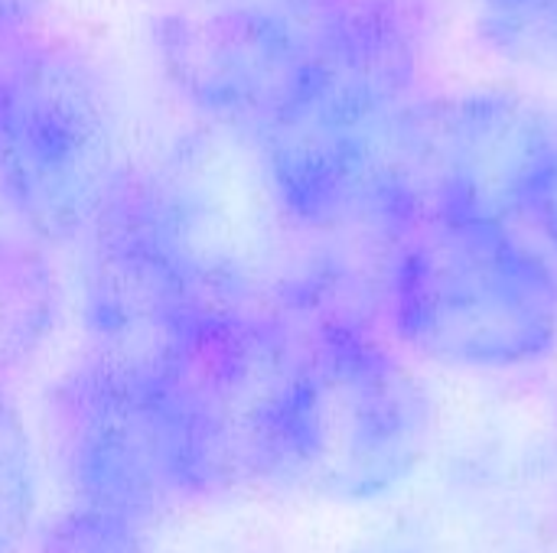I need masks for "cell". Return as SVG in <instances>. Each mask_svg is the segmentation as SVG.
Segmentation results:
<instances>
[{
	"instance_id": "8fae6325",
	"label": "cell",
	"mask_w": 557,
	"mask_h": 553,
	"mask_svg": "<svg viewBox=\"0 0 557 553\" xmlns=\"http://www.w3.org/2000/svg\"><path fill=\"white\" fill-rule=\"evenodd\" d=\"M483 23L509 55L557 65V0H483Z\"/></svg>"
},
{
	"instance_id": "30bf717a",
	"label": "cell",
	"mask_w": 557,
	"mask_h": 553,
	"mask_svg": "<svg viewBox=\"0 0 557 553\" xmlns=\"http://www.w3.org/2000/svg\"><path fill=\"white\" fill-rule=\"evenodd\" d=\"M36 553H150V544L140 521L75 505L46 528Z\"/></svg>"
},
{
	"instance_id": "52a82bcc",
	"label": "cell",
	"mask_w": 557,
	"mask_h": 553,
	"mask_svg": "<svg viewBox=\"0 0 557 553\" xmlns=\"http://www.w3.org/2000/svg\"><path fill=\"white\" fill-rule=\"evenodd\" d=\"M557 156V134L525 98L480 91L421 114L414 215L447 212L509 225L529 215Z\"/></svg>"
},
{
	"instance_id": "7c38bea8",
	"label": "cell",
	"mask_w": 557,
	"mask_h": 553,
	"mask_svg": "<svg viewBox=\"0 0 557 553\" xmlns=\"http://www.w3.org/2000/svg\"><path fill=\"white\" fill-rule=\"evenodd\" d=\"M49 0H0V49L36 36V23Z\"/></svg>"
},
{
	"instance_id": "277c9868",
	"label": "cell",
	"mask_w": 557,
	"mask_h": 553,
	"mask_svg": "<svg viewBox=\"0 0 557 553\" xmlns=\"http://www.w3.org/2000/svg\"><path fill=\"white\" fill-rule=\"evenodd\" d=\"M117 179V114L98 62L65 39L0 49V196L29 235H88Z\"/></svg>"
},
{
	"instance_id": "8992f818",
	"label": "cell",
	"mask_w": 557,
	"mask_h": 553,
	"mask_svg": "<svg viewBox=\"0 0 557 553\" xmlns=\"http://www.w3.org/2000/svg\"><path fill=\"white\" fill-rule=\"evenodd\" d=\"M49 440L78 505L147 525L202 499L183 411L166 385L134 381L85 359L49 391Z\"/></svg>"
},
{
	"instance_id": "9c48e42d",
	"label": "cell",
	"mask_w": 557,
	"mask_h": 553,
	"mask_svg": "<svg viewBox=\"0 0 557 553\" xmlns=\"http://www.w3.org/2000/svg\"><path fill=\"white\" fill-rule=\"evenodd\" d=\"M36 460L26 424L0 381V553H23L36 521Z\"/></svg>"
},
{
	"instance_id": "7a4b0ae2",
	"label": "cell",
	"mask_w": 557,
	"mask_h": 553,
	"mask_svg": "<svg viewBox=\"0 0 557 553\" xmlns=\"http://www.w3.org/2000/svg\"><path fill=\"white\" fill-rule=\"evenodd\" d=\"M428 443V391L392 349L346 319L304 329L271 486L366 502L405 482Z\"/></svg>"
},
{
	"instance_id": "5b68a950",
	"label": "cell",
	"mask_w": 557,
	"mask_h": 553,
	"mask_svg": "<svg viewBox=\"0 0 557 553\" xmlns=\"http://www.w3.org/2000/svg\"><path fill=\"white\" fill-rule=\"evenodd\" d=\"M362 0H173L157 49L209 121L261 134L343 36Z\"/></svg>"
},
{
	"instance_id": "ba28073f",
	"label": "cell",
	"mask_w": 557,
	"mask_h": 553,
	"mask_svg": "<svg viewBox=\"0 0 557 553\" xmlns=\"http://www.w3.org/2000/svg\"><path fill=\"white\" fill-rule=\"evenodd\" d=\"M59 316V284L39 244L0 228V381L29 365Z\"/></svg>"
},
{
	"instance_id": "3957f363",
	"label": "cell",
	"mask_w": 557,
	"mask_h": 553,
	"mask_svg": "<svg viewBox=\"0 0 557 553\" xmlns=\"http://www.w3.org/2000/svg\"><path fill=\"white\" fill-rule=\"evenodd\" d=\"M392 264V316L421 355L457 368H516L557 342V284L509 225L418 212Z\"/></svg>"
},
{
	"instance_id": "6da1fadb",
	"label": "cell",
	"mask_w": 557,
	"mask_h": 553,
	"mask_svg": "<svg viewBox=\"0 0 557 553\" xmlns=\"http://www.w3.org/2000/svg\"><path fill=\"white\" fill-rule=\"evenodd\" d=\"M88 235V362L147 385L173 381L235 306L199 257L176 183L121 173Z\"/></svg>"
},
{
	"instance_id": "4fadbf2b",
	"label": "cell",
	"mask_w": 557,
	"mask_h": 553,
	"mask_svg": "<svg viewBox=\"0 0 557 553\" xmlns=\"http://www.w3.org/2000/svg\"><path fill=\"white\" fill-rule=\"evenodd\" d=\"M529 218L535 222V228L548 238V244L557 251V156L552 160V166L545 169L535 199L529 205Z\"/></svg>"
}]
</instances>
